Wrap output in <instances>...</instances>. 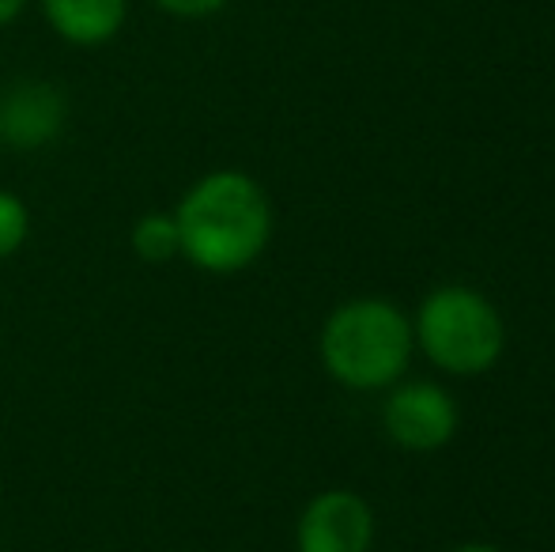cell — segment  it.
Returning <instances> with one entry per match:
<instances>
[{
  "instance_id": "obj_1",
  "label": "cell",
  "mask_w": 555,
  "mask_h": 552,
  "mask_svg": "<svg viewBox=\"0 0 555 552\" xmlns=\"http://www.w3.org/2000/svg\"><path fill=\"white\" fill-rule=\"evenodd\" d=\"M182 258L212 277L249 269L272 239V201L246 170H208L175 205Z\"/></svg>"
},
{
  "instance_id": "obj_2",
  "label": "cell",
  "mask_w": 555,
  "mask_h": 552,
  "mask_svg": "<svg viewBox=\"0 0 555 552\" xmlns=\"http://www.w3.org/2000/svg\"><path fill=\"white\" fill-rule=\"evenodd\" d=\"M325 371L348 390H382L409 371L412 322L386 299L340 303L318 341Z\"/></svg>"
},
{
  "instance_id": "obj_3",
  "label": "cell",
  "mask_w": 555,
  "mask_h": 552,
  "mask_svg": "<svg viewBox=\"0 0 555 552\" xmlns=\"http://www.w3.org/2000/svg\"><path fill=\"white\" fill-rule=\"evenodd\" d=\"M416 341L446 375H483L503 356V318L480 292L446 284L420 307Z\"/></svg>"
},
{
  "instance_id": "obj_4",
  "label": "cell",
  "mask_w": 555,
  "mask_h": 552,
  "mask_svg": "<svg viewBox=\"0 0 555 552\" xmlns=\"http://www.w3.org/2000/svg\"><path fill=\"white\" fill-rule=\"evenodd\" d=\"M68 126V95L42 76H15L0 88V147L42 152Z\"/></svg>"
},
{
  "instance_id": "obj_5",
  "label": "cell",
  "mask_w": 555,
  "mask_h": 552,
  "mask_svg": "<svg viewBox=\"0 0 555 552\" xmlns=\"http://www.w3.org/2000/svg\"><path fill=\"white\" fill-rule=\"evenodd\" d=\"M374 515L363 496L330 488L302 508L295 526V552H371Z\"/></svg>"
},
{
  "instance_id": "obj_6",
  "label": "cell",
  "mask_w": 555,
  "mask_h": 552,
  "mask_svg": "<svg viewBox=\"0 0 555 552\" xmlns=\"http://www.w3.org/2000/svg\"><path fill=\"white\" fill-rule=\"evenodd\" d=\"M386 435L404 450H439L457 432V406L435 383H409L382 409Z\"/></svg>"
},
{
  "instance_id": "obj_7",
  "label": "cell",
  "mask_w": 555,
  "mask_h": 552,
  "mask_svg": "<svg viewBox=\"0 0 555 552\" xmlns=\"http://www.w3.org/2000/svg\"><path fill=\"white\" fill-rule=\"evenodd\" d=\"M38 12L65 46L99 50L125 30L132 0H38Z\"/></svg>"
},
{
  "instance_id": "obj_8",
  "label": "cell",
  "mask_w": 555,
  "mask_h": 552,
  "mask_svg": "<svg viewBox=\"0 0 555 552\" xmlns=\"http://www.w3.org/2000/svg\"><path fill=\"white\" fill-rule=\"evenodd\" d=\"M129 246L144 266H167L182 258V239H178L175 213H144L129 228Z\"/></svg>"
},
{
  "instance_id": "obj_9",
  "label": "cell",
  "mask_w": 555,
  "mask_h": 552,
  "mask_svg": "<svg viewBox=\"0 0 555 552\" xmlns=\"http://www.w3.org/2000/svg\"><path fill=\"white\" fill-rule=\"evenodd\" d=\"M30 239V208L20 193L0 190V261L15 258Z\"/></svg>"
},
{
  "instance_id": "obj_10",
  "label": "cell",
  "mask_w": 555,
  "mask_h": 552,
  "mask_svg": "<svg viewBox=\"0 0 555 552\" xmlns=\"http://www.w3.org/2000/svg\"><path fill=\"white\" fill-rule=\"evenodd\" d=\"M147 4H155L170 20H208V15L223 12L227 0H147Z\"/></svg>"
},
{
  "instance_id": "obj_11",
  "label": "cell",
  "mask_w": 555,
  "mask_h": 552,
  "mask_svg": "<svg viewBox=\"0 0 555 552\" xmlns=\"http://www.w3.org/2000/svg\"><path fill=\"white\" fill-rule=\"evenodd\" d=\"M30 0H0V27H12L23 12H27Z\"/></svg>"
},
{
  "instance_id": "obj_12",
  "label": "cell",
  "mask_w": 555,
  "mask_h": 552,
  "mask_svg": "<svg viewBox=\"0 0 555 552\" xmlns=\"http://www.w3.org/2000/svg\"><path fill=\"white\" fill-rule=\"evenodd\" d=\"M450 552H499L495 545H461V549H450Z\"/></svg>"
}]
</instances>
